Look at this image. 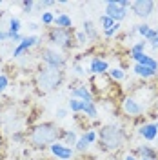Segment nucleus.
Returning <instances> with one entry per match:
<instances>
[{"mask_svg": "<svg viewBox=\"0 0 158 160\" xmlns=\"http://www.w3.org/2000/svg\"><path fill=\"white\" fill-rule=\"evenodd\" d=\"M60 137V131L55 124L51 122H46V124H38L35 126L29 133V142L35 146V148H46V146H51L55 144Z\"/></svg>", "mask_w": 158, "mask_h": 160, "instance_id": "obj_1", "label": "nucleus"}, {"mask_svg": "<svg viewBox=\"0 0 158 160\" xmlns=\"http://www.w3.org/2000/svg\"><path fill=\"white\" fill-rule=\"evenodd\" d=\"M124 131L118 126H104L98 133V142L104 149L107 151H116L124 146Z\"/></svg>", "mask_w": 158, "mask_h": 160, "instance_id": "obj_2", "label": "nucleus"}, {"mask_svg": "<svg viewBox=\"0 0 158 160\" xmlns=\"http://www.w3.org/2000/svg\"><path fill=\"white\" fill-rule=\"evenodd\" d=\"M64 78L62 69H51V68H42L37 73V86L40 91L47 93V91L57 89L60 86V82Z\"/></svg>", "mask_w": 158, "mask_h": 160, "instance_id": "obj_3", "label": "nucleus"}, {"mask_svg": "<svg viewBox=\"0 0 158 160\" xmlns=\"http://www.w3.org/2000/svg\"><path fill=\"white\" fill-rule=\"evenodd\" d=\"M40 58L46 64V68H51V69H62L66 66V57L53 48H46L40 51Z\"/></svg>", "mask_w": 158, "mask_h": 160, "instance_id": "obj_4", "label": "nucleus"}, {"mask_svg": "<svg viewBox=\"0 0 158 160\" xmlns=\"http://www.w3.org/2000/svg\"><path fill=\"white\" fill-rule=\"evenodd\" d=\"M71 35H73V31L71 29H62V28H51L49 33H47V38L53 46H57V48H64V49H67L71 48Z\"/></svg>", "mask_w": 158, "mask_h": 160, "instance_id": "obj_5", "label": "nucleus"}, {"mask_svg": "<svg viewBox=\"0 0 158 160\" xmlns=\"http://www.w3.org/2000/svg\"><path fill=\"white\" fill-rule=\"evenodd\" d=\"M155 8H156V2H153V0H136V2H133V6H131L133 13H135L138 18H149V17L155 13Z\"/></svg>", "mask_w": 158, "mask_h": 160, "instance_id": "obj_6", "label": "nucleus"}, {"mask_svg": "<svg viewBox=\"0 0 158 160\" xmlns=\"http://www.w3.org/2000/svg\"><path fill=\"white\" fill-rule=\"evenodd\" d=\"M40 42H42V38H40V37H37V35H31V37H24V40H22L18 46H17V48L13 49V57H15V58H18V57H22L24 53H27V51H29L31 48L38 46Z\"/></svg>", "mask_w": 158, "mask_h": 160, "instance_id": "obj_7", "label": "nucleus"}, {"mask_svg": "<svg viewBox=\"0 0 158 160\" xmlns=\"http://www.w3.org/2000/svg\"><path fill=\"white\" fill-rule=\"evenodd\" d=\"M122 109H124V113L127 117H133L135 118V117H140L144 113V106L135 97H126L124 102H122Z\"/></svg>", "mask_w": 158, "mask_h": 160, "instance_id": "obj_8", "label": "nucleus"}, {"mask_svg": "<svg viewBox=\"0 0 158 160\" xmlns=\"http://www.w3.org/2000/svg\"><path fill=\"white\" fill-rule=\"evenodd\" d=\"M104 15H107L109 18H113L115 22L120 24V20H124L127 17V11L118 6V0H109V2H106V13Z\"/></svg>", "mask_w": 158, "mask_h": 160, "instance_id": "obj_9", "label": "nucleus"}, {"mask_svg": "<svg viewBox=\"0 0 158 160\" xmlns=\"http://www.w3.org/2000/svg\"><path fill=\"white\" fill-rule=\"evenodd\" d=\"M49 149H51V153L60 160H71L73 158V148H67V146H64V144L55 142V144L49 146Z\"/></svg>", "mask_w": 158, "mask_h": 160, "instance_id": "obj_10", "label": "nucleus"}, {"mask_svg": "<svg viewBox=\"0 0 158 160\" xmlns=\"http://www.w3.org/2000/svg\"><path fill=\"white\" fill-rule=\"evenodd\" d=\"M109 71V64L106 60L98 58V57H93L91 58V64H89V73L91 75H96V77H102Z\"/></svg>", "mask_w": 158, "mask_h": 160, "instance_id": "obj_11", "label": "nucleus"}, {"mask_svg": "<svg viewBox=\"0 0 158 160\" xmlns=\"http://www.w3.org/2000/svg\"><path fill=\"white\" fill-rule=\"evenodd\" d=\"M71 98H78L82 102H95V97H93V93L89 91L87 86H77L75 89L71 91Z\"/></svg>", "mask_w": 158, "mask_h": 160, "instance_id": "obj_12", "label": "nucleus"}, {"mask_svg": "<svg viewBox=\"0 0 158 160\" xmlns=\"http://www.w3.org/2000/svg\"><path fill=\"white\" fill-rule=\"evenodd\" d=\"M131 58L135 60L136 64H140V66H146V68H151V69L158 71V62L153 57H149V55H146V53H138V55H131Z\"/></svg>", "mask_w": 158, "mask_h": 160, "instance_id": "obj_13", "label": "nucleus"}, {"mask_svg": "<svg viewBox=\"0 0 158 160\" xmlns=\"http://www.w3.org/2000/svg\"><path fill=\"white\" fill-rule=\"evenodd\" d=\"M138 135L142 137L144 140H155L158 137V129H156V124H144V126H140L138 129Z\"/></svg>", "mask_w": 158, "mask_h": 160, "instance_id": "obj_14", "label": "nucleus"}, {"mask_svg": "<svg viewBox=\"0 0 158 160\" xmlns=\"http://www.w3.org/2000/svg\"><path fill=\"white\" fill-rule=\"evenodd\" d=\"M55 26L57 28H62V29H71L73 28V20L67 13H58L55 17Z\"/></svg>", "mask_w": 158, "mask_h": 160, "instance_id": "obj_15", "label": "nucleus"}, {"mask_svg": "<svg viewBox=\"0 0 158 160\" xmlns=\"http://www.w3.org/2000/svg\"><path fill=\"white\" fill-rule=\"evenodd\" d=\"M136 153L140 155V158H147V160H155L158 157L156 149H153V148H151V146H147V144L138 146V148H136Z\"/></svg>", "mask_w": 158, "mask_h": 160, "instance_id": "obj_16", "label": "nucleus"}, {"mask_svg": "<svg viewBox=\"0 0 158 160\" xmlns=\"http://www.w3.org/2000/svg\"><path fill=\"white\" fill-rule=\"evenodd\" d=\"M60 137L64 138V146H67V148H75L77 146V140H78V137H77V133L73 129H67V131H62L60 133Z\"/></svg>", "mask_w": 158, "mask_h": 160, "instance_id": "obj_17", "label": "nucleus"}, {"mask_svg": "<svg viewBox=\"0 0 158 160\" xmlns=\"http://www.w3.org/2000/svg\"><path fill=\"white\" fill-rule=\"evenodd\" d=\"M133 71H135L138 77H142V78H153V77H156V73H158V71L151 69V68H146V66H140V64H135Z\"/></svg>", "mask_w": 158, "mask_h": 160, "instance_id": "obj_18", "label": "nucleus"}, {"mask_svg": "<svg viewBox=\"0 0 158 160\" xmlns=\"http://www.w3.org/2000/svg\"><path fill=\"white\" fill-rule=\"evenodd\" d=\"M84 33H86V37H87L89 40H96L98 38V31H96L95 24H93L91 20H86V22H84Z\"/></svg>", "mask_w": 158, "mask_h": 160, "instance_id": "obj_19", "label": "nucleus"}, {"mask_svg": "<svg viewBox=\"0 0 158 160\" xmlns=\"http://www.w3.org/2000/svg\"><path fill=\"white\" fill-rule=\"evenodd\" d=\"M82 113H86V117H87V118H93V120L98 117V109H96L95 102H84Z\"/></svg>", "mask_w": 158, "mask_h": 160, "instance_id": "obj_20", "label": "nucleus"}, {"mask_svg": "<svg viewBox=\"0 0 158 160\" xmlns=\"http://www.w3.org/2000/svg\"><path fill=\"white\" fill-rule=\"evenodd\" d=\"M146 46H147V42L142 38L140 42H136L135 46H131L129 53H131V55H138V53H144V51H146Z\"/></svg>", "mask_w": 158, "mask_h": 160, "instance_id": "obj_21", "label": "nucleus"}, {"mask_svg": "<svg viewBox=\"0 0 158 160\" xmlns=\"http://www.w3.org/2000/svg\"><path fill=\"white\" fill-rule=\"evenodd\" d=\"M7 33H9V38L13 37V35L20 33V20L18 18H15V17H13V18L9 20V31H7Z\"/></svg>", "mask_w": 158, "mask_h": 160, "instance_id": "obj_22", "label": "nucleus"}, {"mask_svg": "<svg viewBox=\"0 0 158 160\" xmlns=\"http://www.w3.org/2000/svg\"><path fill=\"white\" fill-rule=\"evenodd\" d=\"M40 18H42V24H44V26L55 24V15H53L51 11H42V13H40Z\"/></svg>", "mask_w": 158, "mask_h": 160, "instance_id": "obj_23", "label": "nucleus"}, {"mask_svg": "<svg viewBox=\"0 0 158 160\" xmlns=\"http://www.w3.org/2000/svg\"><path fill=\"white\" fill-rule=\"evenodd\" d=\"M109 78L111 80H124L126 78V73H124V69H120V68H113V69H109Z\"/></svg>", "mask_w": 158, "mask_h": 160, "instance_id": "obj_24", "label": "nucleus"}, {"mask_svg": "<svg viewBox=\"0 0 158 160\" xmlns=\"http://www.w3.org/2000/svg\"><path fill=\"white\" fill-rule=\"evenodd\" d=\"M115 24H116V22H115L113 18H109L107 15H102V17H100V28H102V31H106V29H109V28H113Z\"/></svg>", "mask_w": 158, "mask_h": 160, "instance_id": "obj_25", "label": "nucleus"}, {"mask_svg": "<svg viewBox=\"0 0 158 160\" xmlns=\"http://www.w3.org/2000/svg\"><path fill=\"white\" fill-rule=\"evenodd\" d=\"M82 108H84V102L78 98H71L69 100V109L73 113H82Z\"/></svg>", "mask_w": 158, "mask_h": 160, "instance_id": "obj_26", "label": "nucleus"}, {"mask_svg": "<svg viewBox=\"0 0 158 160\" xmlns=\"http://www.w3.org/2000/svg\"><path fill=\"white\" fill-rule=\"evenodd\" d=\"M87 148H89V142L86 140V137L82 135V137H80L78 140H77V146H75V149L80 151V153H84V151L87 149Z\"/></svg>", "mask_w": 158, "mask_h": 160, "instance_id": "obj_27", "label": "nucleus"}, {"mask_svg": "<svg viewBox=\"0 0 158 160\" xmlns=\"http://www.w3.org/2000/svg\"><path fill=\"white\" fill-rule=\"evenodd\" d=\"M149 31H151V26H149V24H140V26H136V33H138L142 38H146V37H147Z\"/></svg>", "mask_w": 158, "mask_h": 160, "instance_id": "obj_28", "label": "nucleus"}, {"mask_svg": "<svg viewBox=\"0 0 158 160\" xmlns=\"http://www.w3.org/2000/svg\"><path fill=\"white\" fill-rule=\"evenodd\" d=\"M84 137H86V140H87L89 144H95L96 140H98V135H96V131H93V129H89L84 133Z\"/></svg>", "mask_w": 158, "mask_h": 160, "instance_id": "obj_29", "label": "nucleus"}, {"mask_svg": "<svg viewBox=\"0 0 158 160\" xmlns=\"http://www.w3.org/2000/svg\"><path fill=\"white\" fill-rule=\"evenodd\" d=\"M120 28H122V26H120L118 22H116V24H115L113 28H109V29H106V31H104V35H106L107 38H111V37H115V35H116V33L120 31Z\"/></svg>", "mask_w": 158, "mask_h": 160, "instance_id": "obj_30", "label": "nucleus"}, {"mask_svg": "<svg viewBox=\"0 0 158 160\" xmlns=\"http://www.w3.org/2000/svg\"><path fill=\"white\" fill-rule=\"evenodd\" d=\"M20 6H22L24 13H31V11H33V8H35V2H33V0H24Z\"/></svg>", "mask_w": 158, "mask_h": 160, "instance_id": "obj_31", "label": "nucleus"}, {"mask_svg": "<svg viewBox=\"0 0 158 160\" xmlns=\"http://www.w3.org/2000/svg\"><path fill=\"white\" fill-rule=\"evenodd\" d=\"M7 86H9V78H7L6 75H0V93L6 89Z\"/></svg>", "mask_w": 158, "mask_h": 160, "instance_id": "obj_32", "label": "nucleus"}, {"mask_svg": "<svg viewBox=\"0 0 158 160\" xmlns=\"http://www.w3.org/2000/svg\"><path fill=\"white\" fill-rule=\"evenodd\" d=\"M87 40H89V38L86 37V33H84V31H78V33H77V42H78L80 46H84Z\"/></svg>", "mask_w": 158, "mask_h": 160, "instance_id": "obj_33", "label": "nucleus"}, {"mask_svg": "<svg viewBox=\"0 0 158 160\" xmlns=\"http://www.w3.org/2000/svg\"><path fill=\"white\" fill-rule=\"evenodd\" d=\"M73 69H75V73H77L78 77H84V75H86V69H84L80 64H75V66H73Z\"/></svg>", "mask_w": 158, "mask_h": 160, "instance_id": "obj_34", "label": "nucleus"}, {"mask_svg": "<svg viewBox=\"0 0 158 160\" xmlns=\"http://www.w3.org/2000/svg\"><path fill=\"white\" fill-rule=\"evenodd\" d=\"M118 6L122 8V9H126L127 11L131 6H133V2H129V0H118Z\"/></svg>", "mask_w": 158, "mask_h": 160, "instance_id": "obj_35", "label": "nucleus"}, {"mask_svg": "<svg viewBox=\"0 0 158 160\" xmlns=\"http://www.w3.org/2000/svg\"><path fill=\"white\" fill-rule=\"evenodd\" d=\"M67 117V109H64V108H60V109H57V118H66Z\"/></svg>", "mask_w": 158, "mask_h": 160, "instance_id": "obj_36", "label": "nucleus"}, {"mask_svg": "<svg viewBox=\"0 0 158 160\" xmlns=\"http://www.w3.org/2000/svg\"><path fill=\"white\" fill-rule=\"evenodd\" d=\"M156 31H158V28H156ZM149 44H151V48H153V49H158V35H156L153 40H151Z\"/></svg>", "mask_w": 158, "mask_h": 160, "instance_id": "obj_37", "label": "nucleus"}, {"mask_svg": "<svg viewBox=\"0 0 158 160\" xmlns=\"http://www.w3.org/2000/svg\"><path fill=\"white\" fill-rule=\"evenodd\" d=\"M9 38V33H7V31H2L0 29V42H2V40H7Z\"/></svg>", "mask_w": 158, "mask_h": 160, "instance_id": "obj_38", "label": "nucleus"}, {"mask_svg": "<svg viewBox=\"0 0 158 160\" xmlns=\"http://www.w3.org/2000/svg\"><path fill=\"white\" fill-rule=\"evenodd\" d=\"M38 28H40V26H38V24H35V22H31V24H29V29L31 31H37Z\"/></svg>", "mask_w": 158, "mask_h": 160, "instance_id": "obj_39", "label": "nucleus"}, {"mask_svg": "<svg viewBox=\"0 0 158 160\" xmlns=\"http://www.w3.org/2000/svg\"><path fill=\"white\" fill-rule=\"evenodd\" d=\"M13 140H15V142H20V140H22V135H20V133H15V135H13Z\"/></svg>", "mask_w": 158, "mask_h": 160, "instance_id": "obj_40", "label": "nucleus"}, {"mask_svg": "<svg viewBox=\"0 0 158 160\" xmlns=\"http://www.w3.org/2000/svg\"><path fill=\"white\" fill-rule=\"evenodd\" d=\"M124 160H138V158H136L135 155H127V157H126V158H124Z\"/></svg>", "mask_w": 158, "mask_h": 160, "instance_id": "obj_41", "label": "nucleus"}, {"mask_svg": "<svg viewBox=\"0 0 158 160\" xmlns=\"http://www.w3.org/2000/svg\"><path fill=\"white\" fill-rule=\"evenodd\" d=\"M0 148H2V137H0Z\"/></svg>", "mask_w": 158, "mask_h": 160, "instance_id": "obj_42", "label": "nucleus"}, {"mask_svg": "<svg viewBox=\"0 0 158 160\" xmlns=\"http://www.w3.org/2000/svg\"><path fill=\"white\" fill-rule=\"evenodd\" d=\"M142 160H147V158H142Z\"/></svg>", "mask_w": 158, "mask_h": 160, "instance_id": "obj_43", "label": "nucleus"}, {"mask_svg": "<svg viewBox=\"0 0 158 160\" xmlns=\"http://www.w3.org/2000/svg\"><path fill=\"white\" fill-rule=\"evenodd\" d=\"M156 129H158V124H156Z\"/></svg>", "mask_w": 158, "mask_h": 160, "instance_id": "obj_44", "label": "nucleus"}, {"mask_svg": "<svg viewBox=\"0 0 158 160\" xmlns=\"http://www.w3.org/2000/svg\"><path fill=\"white\" fill-rule=\"evenodd\" d=\"M0 6H2V2H0Z\"/></svg>", "mask_w": 158, "mask_h": 160, "instance_id": "obj_45", "label": "nucleus"}]
</instances>
